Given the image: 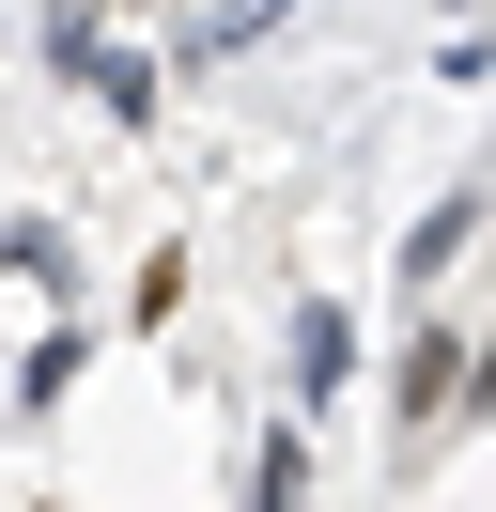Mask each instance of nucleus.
I'll return each instance as SVG.
<instances>
[{"label":"nucleus","instance_id":"1","mask_svg":"<svg viewBox=\"0 0 496 512\" xmlns=\"http://www.w3.org/2000/svg\"><path fill=\"white\" fill-rule=\"evenodd\" d=\"M341 373H357V311L341 295H295V419H326Z\"/></svg>","mask_w":496,"mask_h":512},{"label":"nucleus","instance_id":"5","mask_svg":"<svg viewBox=\"0 0 496 512\" xmlns=\"http://www.w3.org/2000/svg\"><path fill=\"white\" fill-rule=\"evenodd\" d=\"M465 233H481V187H450V202H434V218H419V233H403V280H434V264H450V249H465Z\"/></svg>","mask_w":496,"mask_h":512},{"label":"nucleus","instance_id":"8","mask_svg":"<svg viewBox=\"0 0 496 512\" xmlns=\"http://www.w3.org/2000/svg\"><path fill=\"white\" fill-rule=\"evenodd\" d=\"M93 109H109V125H155V63H124V47H109V63H93Z\"/></svg>","mask_w":496,"mask_h":512},{"label":"nucleus","instance_id":"4","mask_svg":"<svg viewBox=\"0 0 496 512\" xmlns=\"http://www.w3.org/2000/svg\"><path fill=\"white\" fill-rule=\"evenodd\" d=\"M279 16H295V0H202V16H186V63H217V47H264Z\"/></svg>","mask_w":496,"mask_h":512},{"label":"nucleus","instance_id":"9","mask_svg":"<svg viewBox=\"0 0 496 512\" xmlns=\"http://www.w3.org/2000/svg\"><path fill=\"white\" fill-rule=\"evenodd\" d=\"M434 16H481V0H434Z\"/></svg>","mask_w":496,"mask_h":512},{"label":"nucleus","instance_id":"7","mask_svg":"<svg viewBox=\"0 0 496 512\" xmlns=\"http://www.w3.org/2000/svg\"><path fill=\"white\" fill-rule=\"evenodd\" d=\"M78 357H93V326H47V342H31V373H16V404H31V419H47V404H62V388H78Z\"/></svg>","mask_w":496,"mask_h":512},{"label":"nucleus","instance_id":"2","mask_svg":"<svg viewBox=\"0 0 496 512\" xmlns=\"http://www.w3.org/2000/svg\"><path fill=\"white\" fill-rule=\"evenodd\" d=\"M248 512H310V419H264V450H248Z\"/></svg>","mask_w":496,"mask_h":512},{"label":"nucleus","instance_id":"6","mask_svg":"<svg viewBox=\"0 0 496 512\" xmlns=\"http://www.w3.org/2000/svg\"><path fill=\"white\" fill-rule=\"evenodd\" d=\"M93 63H109V32H93V0H47V78H78V94H93Z\"/></svg>","mask_w":496,"mask_h":512},{"label":"nucleus","instance_id":"3","mask_svg":"<svg viewBox=\"0 0 496 512\" xmlns=\"http://www.w3.org/2000/svg\"><path fill=\"white\" fill-rule=\"evenodd\" d=\"M0 264H16L31 295H78V249H62V218H0Z\"/></svg>","mask_w":496,"mask_h":512}]
</instances>
